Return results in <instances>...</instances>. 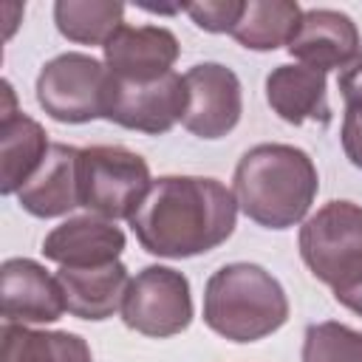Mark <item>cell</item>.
<instances>
[{"instance_id":"1","label":"cell","mask_w":362,"mask_h":362,"mask_svg":"<svg viewBox=\"0 0 362 362\" xmlns=\"http://www.w3.org/2000/svg\"><path fill=\"white\" fill-rule=\"evenodd\" d=\"M130 229L144 252L156 257H195L226 243L238 223L235 192L206 175L153 178Z\"/></svg>"},{"instance_id":"2","label":"cell","mask_w":362,"mask_h":362,"mask_svg":"<svg viewBox=\"0 0 362 362\" xmlns=\"http://www.w3.org/2000/svg\"><path fill=\"white\" fill-rule=\"evenodd\" d=\"M320 189L311 156L294 144L249 147L232 178L238 209L263 229H288L300 223Z\"/></svg>"},{"instance_id":"3","label":"cell","mask_w":362,"mask_h":362,"mask_svg":"<svg viewBox=\"0 0 362 362\" xmlns=\"http://www.w3.org/2000/svg\"><path fill=\"white\" fill-rule=\"evenodd\" d=\"M288 320L280 280L257 263H226L204 286V322L229 342H257Z\"/></svg>"},{"instance_id":"4","label":"cell","mask_w":362,"mask_h":362,"mask_svg":"<svg viewBox=\"0 0 362 362\" xmlns=\"http://www.w3.org/2000/svg\"><path fill=\"white\" fill-rule=\"evenodd\" d=\"M300 257L334 297L362 286V206L328 201L300 226Z\"/></svg>"},{"instance_id":"5","label":"cell","mask_w":362,"mask_h":362,"mask_svg":"<svg viewBox=\"0 0 362 362\" xmlns=\"http://www.w3.org/2000/svg\"><path fill=\"white\" fill-rule=\"evenodd\" d=\"M147 161L119 144H93L79 150V206L107 221H130L150 192Z\"/></svg>"},{"instance_id":"6","label":"cell","mask_w":362,"mask_h":362,"mask_svg":"<svg viewBox=\"0 0 362 362\" xmlns=\"http://www.w3.org/2000/svg\"><path fill=\"white\" fill-rule=\"evenodd\" d=\"M110 71L90 54L68 51L48 59L37 74L40 107L62 124H85L105 119Z\"/></svg>"},{"instance_id":"7","label":"cell","mask_w":362,"mask_h":362,"mask_svg":"<svg viewBox=\"0 0 362 362\" xmlns=\"http://www.w3.org/2000/svg\"><path fill=\"white\" fill-rule=\"evenodd\" d=\"M192 291L189 280L170 266H144L130 277L122 322L144 337L167 339L189 328L192 322Z\"/></svg>"},{"instance_id":"8","label":"cell","mask_w":362,"mask_h":362,"mask_svg":"<svg viewBox=\"0 0 362 362\" xmlns=\"http://www.w3.org/2000/svg\"><path fill=\"white\" fill-rule=\"evenodd\" d=\"M187 110L184 76L170 71L153 82H122L110 76L105 119L147 136L170 133Z\"/></svg>"},{"instance_id":"9","label":"cell","mask_w":362,"mask_h":362,"mask_svg":"<svg viewBox=\"0 0 362 362\" xmlns=\"http://www.w3.org/2000/svg\"><path fill=\"white\" fill-rule=\"evenodd\" d=\"M187 110L181 124L198 139H223L243 113V88L232 68L221 62H198L184 74Z\"/></svg>"},{"instance_id":"10","label":"cell","mask_w":362,"mask_h":362,"mask_svg":"<svg viewBox=\"0 0 362 362\" xmlns=\"http://www.w3.org/2000/svg\"><path fill=\"white\" fill-rule=\"evenodd\" d=\"M0 300L3 322L42 325L57 322L65 308V294L57 274H48L31 257H8L0 266Z\"/></svg>"},{"instance_id":"11","label":"cell","mask_w":362,"mask_h":362,"mask_svg":"<svg viewBox=\"0 0 362 362\" xmlns=\"http://www.w3.org/2000/svg\"><path fill=\"white\" fill-rule=\"evenodd\" d=\"M110 76L122 82H153L173 71L181 45L164 25H119L102 45Z\"/></svg>"},{"instance_id":"12","label":"cell","mask_w":362,"mask_h":362,"mask_svg":"<svg viewBox=\"0 0 362 362\" xmlns=\"http://www.w3.org/2000/svg\"><path fill=\"white\" fill-rule=\"evenodd\" d=\"M286 51L300 65L328 74L331 68H345L359 54V28L345 11L305 8Z\"/></svg>"},{"instance_id":"13","label":"cell","mask_w":362,"mask_h":362,"mask_svg":"<svg viewBox=\"0 0 362 362\" xmlns=\"http://www.w3.org/2000/svg\"><path fill=\"white\" fill-rule=\"evenodd\" d=\"M124 243V232L116 221L88 212L54 226L42 240V255L65 269H88L119 260Z\"/></svg>"},{"instance_id":"14","label":"cell","mask_w":362,"mask_h":362,"mask_svg":"<svg viewBox=\"0 0 362 362\" xmlns=\"http://www.w3.org/2000/svg\"><path fill=\"white\" fill-rule=\"evenodd\" d=\"M6 105L0 107V192L17 195L23 184L40 170L48 153V133L37 119L17 110L14 90L3 79Z\"/></svg>"},{"instance_id":"15","label":"cell","mask_w":362,"mask_h":362,"mask_svg":"<svg viewBox=\"0 0 362 362\" xmlns=\"http://www.w3.org/2000/svg\"><path fill=\"white\" fill-rule=\"evenodd\" d=\"M79 150L51 141L40 170L17 192L20 206L34 218H59L79 206Z\"/></svg>"},{"instance_id":"16","label":"cell","mask_w":362,"mask_h":362,"mask_svg":"<svg viewBox=\"0 0 362 362\" xmlns=\"http://www.w3.org/2000/svg\"><path fill=\"white\" fill-rule=\"evenodd\" d=\"M57 280L65 294L68 314L79 320H107L116 311H122L130 274L122 260L105 263V266H88V269H65L59 266Z\"/></svg>"},{"instance_id":"17","label":"cell","mask_w":362,"mask_h":362,"mask_svg":"<svg viewBox=\"0 0 362 362\" xmlns=\"http://www.w3.org/2000/svg\"><path fill=\"white\" fill-rule=\"evenodd\" d=\"M266 102L272 110L288 122H320L331 124V105L325 90V74L308 65H277L266 76Z\"/></svg>"},{"instance_id":"18","label":"cell","mask_w":362,"mask_h":362,"mask_svg":"<svg viewBox=\"0 0 362 362\" xmlns=\"http://www.w3.org/2000/svg\"><path fill=\"white\" fill-rule=\"evenodd\" d=\"M0 362H93L90 345L71 331H37L3 322Z\"/></svg>"},{"instance_id":"19","label":"cell","mask_w":362,"mask_h":362,"mask_svg":"<svg viewBox=\"0 0 362 362\" xmlns=\"http://www.w3.org/2000/svg\"><path fill=\"white\" fill-rule=\"evenodd\" d=\"M303 8L294 0H249L232 28V37L249 51H274L288 45Z\"/></svg>"},{"instance_id":"20","label":"cell","mask_w":362,"mask_h":362,"mask_svg":"<svg viewBox=\"0 0 362 362\" xmlns=\"http://www.w3.org/2000/svg\"><path fill=\"white\" fill-rule=\"evenodd\" d=\"M54 23L59 34L79 45H105L124 25V6L113 0H57Z\"/></svg>"},{"instance_id":"21","label":"cell","mask_w":362,"mask_h":362,"mask_svg":"<svg viewBox=\"0 0 362 362\" xmlns=\"http://www.w3.org/2000/svg\"><path fill=\"white\" fill-rule=\"evenodd\" d=\"M303 362H362V331L345 322H311L303 334Z\"/></svg>"},{"instance_id":"22","label":"cell","mask_w":362,"mask_h":362,"mask_svg":"<svg viewBox=\"0 0 362 362\" xmlns=\"http://www.w3.org/2000/svg\"><path fill=\"white\" fill-rule=\"evenodd\" d=\"M184 11L192 17V23L209 34H232L243 14V0H204V3H189Z\"/></svg>"},{"instance_id":"23","label":"cell","mask_w":362,"mask_h":362,"mask_svg":"<svg viewBox=\"0 0 362 362\" xmlns=\"http://www.w3.org/2000/svg\"><path fill=\"white\" fill-rule=\"evenodd\" d=\"M339 141H342L345 158L356 170H362V105H345Z\"/></svg>"},{"instance_id":"24","label":"cell","mask_w":362,"mask_h":362,"mask_svg":"<svg viewBox=\"0 0 362 362\" xmlns=\"http://www.w3.org/2000/svg\"><path fill=\"white\" fill-rule=\"evenodd\" d=\"M337 88H339L345 105H362V48H359V54L339 71Z\"/></svg>"},{"instance_id":"25","label":"cell","mask_w":362,"mask_h":362,"mask_svg":"<svg viewBox=\"0 0 362 362\" xmlns=\"http://www.w3.org/2000/svg\"><path fill=\"white\" fill-rule=\"evenodd\" d=\"M337 303H342L345 308H351L354 314H359V317H362V286H356V288H351L348 294L337 297Z\"/></svg>"}]
</instances>
